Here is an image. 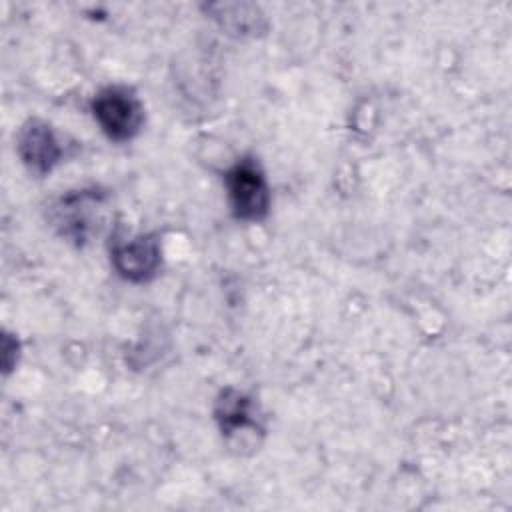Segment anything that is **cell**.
Masks as SVG:
<instances>
[{
  "label": "cell",
  "mask_w": 512,
  "mask_h": 512,
  "mask_svg": "<svg viewBox=\"0 0 512 512\" xmlns=\"http://www.w3.org/2000/svg\"><path fill=\"white\" fill-rule=\"evenodd\" d=\"M206 12L228 30V34L246 36L264 28V16L254 4H208Z\"/></svg>",
  "instance_id": "cell-7"
},
{
  "label": "cell",
  "mask_w": 512,
  "mask_h": 512,
  "mask_svg": "<svg viewBox=\"0 0 512 512\" xmlns=\"http://www.w3.org/2000/svg\"><path fill=\"white\" fill-rule=\"evenodd\" d=\"M18 350H20L18 340L14 338V342H12V334H4L2 336V366H4V372H10L12 366L18 362Z\"/></svg>",
  "instance_id": "cell-8"
},
{
  "label": "cell",
  "mask_w": 512,
  "mask_h": 512,
  "mask_svg": "<svg viewBox=\"0 0 512 512\" xmlns=\"http://www.w3.org/2000/svg\"><path fill=\"white\" fill-rule=\"evenodd\" d=\"M110 264L126 282H150L162 266L160 236L156 232H146L130 240H116L110 248Z\"/></svg>",
  "instance_id": "cell-4"
},
{
  "label": "cell",
  "mask_w": 512,
  "mask_h": 512,
  "mask_svg": "<svg viewBox=\"0 0 512 512\" xmlns=\"http://www.w3.org/2000/svg\"><path fill=\"white\" fill-rule=\"evenodd\" d=\"M92 116L112 142H130L144 126V104L134 88L110 84L100 88L90 102Z\"/></svg>",
  "instance_id": "cell-2"
},
{
  "label": "cell",
  "mask_w": 512,
  "mask_h": 512,
  "mask_svg": "<svg viewBox=\"0 0 512 512\" xmlns=\"http://www.w3.org/2000/svg\"><path fill=\"white\" fill-rule=\"evenodd\" d=\"M212 412L220 434L226 440H236L240 436V446H246L248 438L256 444L258 436L264 434L254 398L238 388L228 386L220 390Z\"/></svg>",
  "instance_id": "cell-5"
},
{
  "label": "cell",
  "mask_w": 512,
  "mask_h": 512,
  "mask_svg": "<svg viewBox=\"0 0 512 512\" xmlns=\"http://www.w3.org/2000/svg\"><path fill=\"white\" fill-rule=\"evenodd\" d=\"M16 152L28 172L38 178L48 176L64 156L56 132L40 118H30L22 124L16 136Z\"/></svg>",
  "instance_id": "cell-6"
},
{
  "label": "cell",
  "mask_w": 512,
  "mask_h": 512,
  "mask_svg": "<svg viewBox=\"0 0 512 512\" xmlns=\"http://www.w3.org/2000/svg\"><path fill=\"white\" fill-rule=\"evenodd\" d=\"M230 212L242 222H262L270 212V186L254 156L238 158L224 174Z\"/></svg>",
  "instance_id": "cell-3"
},
{
  "label": "cell",
  "mask_w": 512,
  "mask_h": 512,
  "mask_svg": "<svg viewBox=\"0 0 512 512\" xmlns=\"http://www.w3.org/2000/svg\"><path fill=\"white\" fill-rule=\"evenodd\" d=\"M108 198L98 186L68 190L50 206L48 218L64 240L84 246L102 230Z\"/></svg>",
  "instance_id": "cell-1"
}]
</instances>
